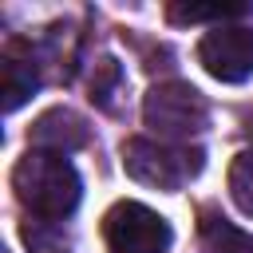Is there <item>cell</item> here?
I'll return each mask as SVG.
<instances>
[{
  "mask_svg": "<svg viewBox=\"0 0 253 253\" xmlns=\"http://www.w3.org/2000/svg\"><path fill=\"white\" fill-rule=\"evenodd\" d=\"M40 87V63L32 55L28 43L12 40L0 55V91H4V111L12 115L16 107H24Z\"/></svg>",
  "mask_w": 253,
  "mask_h": 253,
  "instance_id": "8992f818",
  "label": "cell"
},
{
  "mask_svg": "<svg viewBox=\"0 0 253 253\" xmlns=\"http://www.w3.org/2000/svg\"><path fill=\"white\" fill-rule=\"evenodd\" d=\"M24 241H28L32 253H71V241L59 229V221H28Z\"/></svg>",
  "mask_w": 253,
  "mask_h": 253,
  "instance_id": "8fae6325",
  "label": "cell"
},
{
  "mask_svg": "<svg viewBox=\"0 0 253 253\" xmlns=\"http://www.w3.org/2000/svg\"><path fill=\"white\" fill-rule=\"evenodd\" d=\"M249 12H253V4H170V8H166V16H170L174 24L213 20L217 28H221L225 20H241V16H249Z\"/></svg>",
  "mask_w": 253,
  "mask_h": 253,
  "instance_id": "9c48e42d",
  "label": "cell"
},
{
  "mask_svg": "<svg viewBox=\"0 0 253 253\" xmlns=\"http://www.w3.org/2000/svg\"><path fill=\"white\" fill-rule=\"evenodd\" d=\"M87 142V123L67 111V107H51L32 123V150H51V154H71L75 146Z\"/></svg>",
  "mask_w": 253,
  "mask_h": 253,
  "instance_id": "52a82bcc",
  "label": "cell"
},
{
  "mask_svg": "<svg viewBox=\"0 0 253 253\" xmlns=\"http://www.w3.org/2000/svg\"><path fill=\"white\" fill-rule=\"evenodd\" d=\"M202 241H206V253H253V233L237 229L217 213L202 217Z\"/></svg>",
  "mask_w": 253,
  "mask_h": 253,
  "instance_id": "ba28073f",
  "label": "cell"
},
{
  "mask_svg": "<svg viewBox=\"0 0 253 253\" xmlns=\"http://www.w3.org/2000/svg\"><path fill=\"white\" fill-rule=\"evenodd\" d=\"M198 63L217 83H245L253 75V28L249 24H221L202 36Z\"/></svg>",
  "mask_w": 253,
  "mask_h": 253,
  "instance_id": "5b68a950",
  "label": "cell"
},
{
  "mask_svg": "<svg viewBox=\"0 0 253 253\" xmlns=\"http://www.w3.org/2000/svg\"><path fill=\"white\" fill-rule=\"evenodd\" d=\"M103 241L111 253H166L174 233L162 213L142 202H115L103 213Z\"/></svg>",
  "mask_w": 253,
  "mask_h": 253,
  "instance_id": "277c9868",
  "label": "cell"
},
{
  "mask_svg": "<svg viewBox=\"0 0 253 253\" xmlns=\"http://www.w3.org/2000/svg\"><path fill=\"white\" fill-rule=\"evenodd\" d=\"M229 198L245 217H253V146L229 162Z\"/></svg>",
  "mask_w": 253,
  "mask_h": 253,
  "instance_id": "30bf717a",
  "label": "cell"
},
{
  "mask_svg": "<svg viewBox=\"0 0 253 253\" xmlns=\"http://www.w3.org/2000/svg\"><path fill=\"white\" fill-rule=\"evenodd\" d=\"M12 190L36 221H63L83 198L79 170L67 162V154L51 150H28L12 170Z\"/></svg>",
  "mask_w": 253,
  "mask_h": 253,
  "instance_id": "6da1fadb",
  "label": "cell"
},
{
  "mask_svg": "<svg viewBox=\"0 0 253 253\" xmlns=\"http://www.w3.org/2000/svg\"><path fill=\"white\" fill-rule=\"evenodd\" d=\"M202 150L190 142H154V138H130L123 146V166L134 182L154 190H182L190 178L202 174Z\"/></svg>",
  "mask_w": 253,
  "mask_h": 253,
  "instance_id": "7a4b0ae2",
  "label": "cell"
},
{
  "mask_svg": "<svg viewBox=\"0 0 253 253\" xmlns=\"http://www.w3.org/2000/svg\"><path fill=\"white\" fill-rule=\"evenodd\" d=\"M142 123L162 142H190L210 126V103L190 83H158L142 99Z\"/></svg>",
  "mask_w": 253,
  "mask_h": 253,
  "instance_id": "3957f363",
  "label": "cell"
}]
</instances>
